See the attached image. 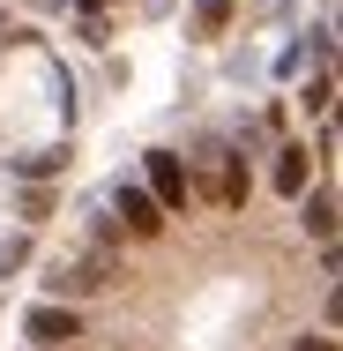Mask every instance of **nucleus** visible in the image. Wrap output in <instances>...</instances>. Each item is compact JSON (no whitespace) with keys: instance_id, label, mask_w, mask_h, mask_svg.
<instances>
[{"instance_id":"obj_1","label":"nucleus","mask_w":343,"mask_h":351,"mask_svg":"<svg viewBox=\"0 0 343 351\" xmlns=\"http://www.w3.org/2000/svg\"><path fill=\"white\" fill-rule=\"evenodd\" d=\"M112 277H120V269H112V254H105V247H82V254H60V262L45 269V291H53L60 306H75V299L105 291Z\"/></svg>"},{"instance_id":"obj_2","label":"nucleus","mask_w":343,"mask_h":351,"mask_svg":"<svg viewBox=\"0 0 343 351\" xmlns=\"http://www.w3.org/2000/svg\"><path fill=\"white\" fill-rule=\"evenodd\" d=\"M142 172H149V180H142V187H149V202H157L164 217H179V210H187L194 180H187V165H179L172 149H149V157H142Z\"/></svg>"},{"instance_id":"obj_3","label":"nucleus","mask_w":343,"mask_h":351,"mask_svg":"<svg viewBox=\"0 0 343 351\" xmlns=\"http://www.w3.org/2000/svg\"><path fill=\"white\" fill-rule=\"evenodd\" d=\"M202 165H209V195H216L224 210H239V202H246V157L209 142V149H202Z\"/></svg>"},{"instance_id":"obj_4","label":"nucleus","mask_w":343,"mask_h":351,"mask_svg":"<svg viewBox=\"0 0 343 351\" xmlns=\"http://www.w3.org/2000/svg\"><path fill=\"white\" fill-rule=\"evenodd\" d=\"M105 202H112V210H120V224H127V232H142V239L164 224V210L149 202V187H142V180H112V195H105Z\"/></svg>"},{"instance_id":"obj_5","label":"nucleus","mask_w":343,"mask_h":351,"mask_svg":"<svg viewBox=\"0 0 343 351\" xmlns=\"http://www.w3.org/2000/svg\"><path fill=\"white\" fill-rule=\"evenodd\" d=\"M23 337H38V344H68V337H82V314L60 306V299H45V306L23 314Z\"/></svg>"},{"instance_id":"obj_6","label":"nucleus","mask_w":343,"mask_h":351,"mask_svg":"<svg viewBox=\"0 0 343 351\" xmlns=\"http://www.w3.org/2000/svg\"><path fill=\"white\" fill-rule=\"evenodd\" d=\"M269 180H276V195H291V202L306 195V142H283V149H276Z\"/></svg>"},{"instance_id":"obj_7","label":"nucleus","mask_w":343,"mask_h":351,"mask_svg":"<svg viewBox=\"0 0 343 351\" xmlns=\"http://www.w3.org/2000/svg\"><path fill=\"white\" fill-rule=\"evenodd\" d=\"M298 224H306L321 247H336V195H306V202H298Z\"/></svg>"},{"instance_id":"obj_8","label":"nucleus","mask_w":343,"mask_h":351,"mask_svg":"<svg viewBox=\"0 0 343 351\" xmlns=\"http://www.w3.org/2000/svg\"><path fill=\"white\" fill-rule=\"evenodd\" d=\"M60 165H68V149H30V157H15L8 172H15V180H53Z\"/></svg>"},{"instance_id":"obj_9","label":"nucleus","mask_w":343,"mask_h":351,"mask_svg":"<svg viewBox=\"0 0 343 351\" xmlns=\"http://www.w3.org/2000/svg\"><path fill=\"white\" fill-rule=\"evenodd\" d=\"M231 8H239V0H194V23H202L209 38H216V30L231 23Z\"/></svg>"},{"instance_id":"obj_10","label":"nucleus","mask_w":343,"mask_h":351,"mask_svg":"<svg viewBox=\"0 0 343 351\" xmlns=\"http://www.w3.org/2000/svg\"><path fill=\"white\" fill-rule=\"evenodd\" d=\"M23 262H30V239H23V232H0V277L23 269Z\"/></svg>"},{"instance_id":"obj_11","label":"nucleus","mask_w":343,"mask_h":351,"mask_svg":"<svg viewBox=\"0 0 343 351\" xmlns=\"http://www.w3.org/2000/svg\"><path fill=\"white\" fill-rule=\"evenodd\" d=\"M329 105H336V75H314L306 82V112H329Z\"/></svg>"},{"instance_id":"obj_12","label":"nucleus","mask_w":343,"mask_h":351,"mask_svg":"<svg viewBox=\"0 0 343 351\" xmlns=\"http://www.w3.org/2000/svg\"><path fill=\"white\" fill-rule=\"evenodd\" d=\"M314 53H321V60L336 53V15H321V23H314Z\"/></svg>"},{"instance_id":"obj_13","label":"nucleus","mask_w":343,"mask_h":351,"mask_svg":"<svg viewBox=\"0 0 343 351\" xmlns=\"http://www.w3.org/2000/svg\"><path fill=\"white\" fill-rule=\"evenodd\" d=\"M298 351H336V337H298Z\"/></svg>"}]
</instances>
